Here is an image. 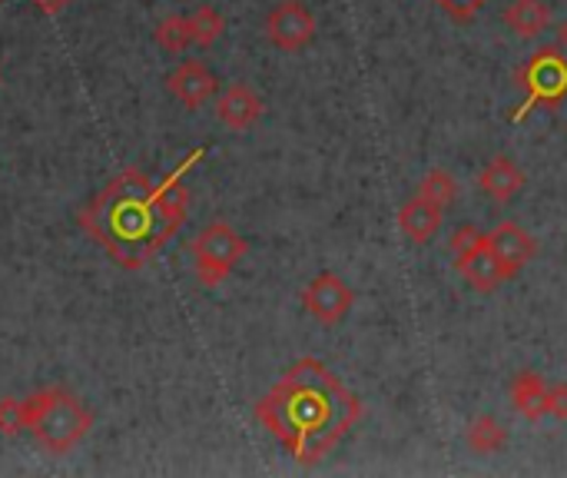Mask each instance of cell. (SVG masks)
Instances as JSON below:
<instances>
[{"instance_id":"cell-26","label":"cell","mask_w":567,"mask_h":478,"mask_svg":"<svg viewBox=\"0 0 567 478\" xmlns=\"http://www.w3.org/2000/svg\"><path fill=\"white\" fill-rule=\"evenodd\" d=\"M557 44H560V47L567 51V21H564V24L557 27Z\"/></svg>"},{"instance_id":"cell-12","label":"cell","mask_w":567,"mask_h":478,"mask_svg":"<svg viewBox=\"0 0 567 478\" xmlns=\"http://www.w3.org/2000/svg\"><path fill=\"white\" fill-rule=\"evenodd\" d=\"M524 170L514 164L511 156H494L491 164L481 170V177H478V187H481V193L485 197H491L494 203H508V200H514L521 190H524Z\"/></svg>"},{"instance_id":"cell-1","label":"cell","mask_w":567,"mask_h":478,"mask_svg":"<svg viewBox=\"0 0 567 478\" xmlns=\"http://www.w3.org/2000/svg\"><path fill=\"white\" fill-rule=\"evenodd\" d=\"M358 396L319 359L292 363L256 402V419L289 448L299 465L322 462L358 422Z\"/></svg>"},{"instance_id":"cell-7","label":"cell","mask_w":567,"mask_h":478,"mask_svg":"<svg viewBox=\"0 0 567 478\" xmlns=\"http://www.w3.org/2000/svg\"><path fill=\"white\" fill-rule=\"evenodd\" d=\"M266 37L276 51L296 54L315 41V18L302 0H282L266 18Z\"/></svg>"},{"instance_id":"cell-19","label":"cell","mask_w":567,"mask_h":478,"mask_svg":"<svg viewBox=\"0 0 567 478\" xmlns=\"http://www.w3.org/2000/svg\"><path fill=\"white\" fill-rule=\"evenodd\" d=\"M189 27H193V44L207 51L223 37L226 21H223V14L216 8H197L193 14H189Z\"/></svg>"},{"instance_id":"cell-2","label":"cell","mask_w":567,"mask_h":478,"mask_svg":"<svg viewBox=\"0 0 567 478\" xmlns=\"http://www.w3.org/2000/svg\"><path fill=\"white\" fill-rule=\"evenodd\" d=\"M80 230L107 249V256L136 273L156 253V223H153V180L143 170L116 174L80 213Z\"/></svg>"},{"instance_id":"cell-16","label":"cell","mask_w":567,"mask_h":478,"mask_svg":"<svg viewBox=\"0 0 567 478\" xmlns=\"http://www.w3.org/2000/svg\"><path fill=\"white\" fill-rule=\"evenodd\" d=\"M455 266H458V273L468 279V286H471V289H478V292H494V289L504 282V279H501V273H498L494 256L488 253V246H485V249H478V253H471V256H465V259H458Z\"/></svg>"},{"instance_id":"cell-22","label":"cell","mask_w":567,"mask_h":478,"mask_svg":"<svg viewBox=\"0 0 567 478\" xmlns=\"http://www.w3.org/2000/svg\"><path fill=\"white\" fill-rule=\"evenodd\" d=\"M27 429V409L21 399H0V432L18 435Z\"/></svg>"},{"instance_id":"cell-4","label":"cell","mask_w":567,"mask_h":478,"mask_svg":"<svg viewBox=\"0 0 567 478\" xmlns=\"http://www.w3.org/2000/svg\"><path fill=\"white\" fill-rule=\"evenodd\" d=\"M514 84L524 87V100L518 113H511V120L521 123L534 107H554L567 97V57L557 47H544L514 74Z\"/></svg>"},{"instance_id":"cell-8","label":"cell","mask_w":567,"mask_h":478,"mask_svg":"<svg viewBox=\"0 0 567 478\" xmlns=\"http://www.w3.org/2000/svg\"><path fill=\"white\" fill-rule=\"evenodd\" d=\"M352 299H355L352 289L335 273H319L302 292V302H305L309 315L322 326H338L342 319L348 315V309H352Z\"/></svg>"},{"instance_id":"cell-11","label":"cell","mask_w":567,"mask_h":478,"mask_svg":"<svg viewBox=\"0 0 567 478\" xmlns=\"http://www.w3.org/2000/svg\"><path fill=\"white\" fill-rule=\"evenodd\" d=\"M263 110H266V103H263V97H259L249 84H230V87L220 93V100H216V116H220V123L230 126V130H236V133L256 126L259 116H263Z\"/></svg>"},{"instance_id":"cell-23","label":"cell","mask_w":567,"mask_h":478,"mask_svg":"<svg viewBox=\"0 0 567 478\" xmlns=\"http://www.w3.org/2000/svg\"><path fill=\"white\" fill-rule=\"evenodd\" d=\"M435 4H442V11H448L455 21H471L488 0H435Z\"/></svg>"},{"instance_id":"cell-20","label":"cell","mask_w":567,"mask_h":478,"mask_svg":"<svg viewBox=\"0 0 567 478\" xmlns=\"http://www.w3.org/2000/svg\"><path fill=\"white\" fill-rule=\"evenodd\" d=\"M455 180H452V174L448 170H429L425 174V180L419 184V197L422 200H429V203H438L442 210L455 200Z\"/></svg>"},{"instance_id":"cell-5","label":"cell","mask_w":567,"mask_h":478,"mask_svg":"<svg viewBox=\"0 0 567 478\" xmlns=\"http://www.w3.org/2000/svg\"><path fill=\"white\" fill-rule=\"evenodd\" d=\"M246 256V240L223 220L210 223L200 230V236L193 240V263H197V279L203 286H220L236 263Z\"/></svg>"},{"instance_id":"cell-6","label":"cell","mask_w":567,"mask_h":478,"mask_svg":"<svg viewBox=\"0 0 567 478\" xmlns=\"http://www.w3.org/2000/svg\"><path fill=\"white\" fill-rule=\"evenodd\" d=\"M207 149H193L176 170H169L163 177V184L153 187V223H156V243L159 249L176 236V230L186 223V210H189V190H186V177L193 174V167L203 159Z\"/></svg>"},{"instance_id":"cell-14","label":"cell","mask_w":567,"mask_h":478,"mask_svg":"<svg viewBox=\"0 0 567 478\" xmlns=\"http://www.w3.org/2000/svg\"><path fill=\"white\" fill-rule=\"evenodd\" d=\"M504 24L518 37L531 41V37H537V34L547 31V24H551V4H544V0H511V4L504 8Z\"/></svg>"},{"instance_id":"cell-15","label":"cell","mask_w":567,"mask_h":478,"mask_svg":"<svg viewBox=\"0 0 567 478\" xmlns=\"http://www.w3.org/2000/svg\"><path fill=\"white\" fill-rule=\"evenodd\" d=\"M511 402L524 419L537 422L547 415V382L537 373H518L511 382Z\"/></svg>"},{"instance_id":"cell-9","label":"cell","mask_w":567,"mask_h":478,"mask_svg":"<svg viewBox=\"0 0 567 478\" xmlns=\"http://www.w3.org/2000/svg\"><path fill=\"white\" fill-rule=\"evenodd\" d=\"M166 90H169L182 107L200 110V107H207V103L216 97L220 80H216V74H213L203 60H182V64H176V67L169 70Z\"/></svg>"},{"instance_id":"cell-25","label":"cell","mask_w":567,"mask_h":478,"mask_svg":"<svg viewBox=\"0 0 567 478\" xmlns=\"http://www.w3.org/2000/svg\"><path fill=\"white\" fill-rule=\"evenodd\" d=\"M31 4L44 14V18H57L70 8V0H31Z\"/></svg>"},{"instance_id":"cell-13","label":"cell","mask_w":567,"mask_h":478,"mask_svg":"<svg viewBox=\"0 0 567 478\" xmlns=\"http://www.w3.org/2000/svg\"><path fill=\"white\" fill-rule=\"evenodd\" d=\"M442 207L438 203H429L415 193V200H409L402 210H399V226L402 233L412 240V243H429L435 240V233L442 230Z\"/></svg>"},{"instance_id":"cell-3","label":"cell","mask_w":567,"mask_h":478,"mask_svg":"<svg viewBox=\"0 0 567 478\" xmlns=\"http://www.w3.org/2000/svg\"><path fill=\"white\" fill-rule=\"evenodd\" d=\"M24 409H27V429L34 432L37 445L51 455H67L93 429V412L64 386L37 389L34 396L24 399Z\"/></svg>"},{"instance_id":"cell-21","label":"cell","mask_w":567,"mask_h":478,"mask_svg":"<svg viewBox=\"0 0 567 478\" xmlns=\"http://www.w3.org/2000/svg\"><path fill=\"white\" fill-rule=\"evenodd\" d=\"M452 253H455V263L458 259H465V256H471V253H478V249H485L488 246V236L478 230V226H471V223H465V226H458L455 233H452Z\"/></svg>"},{"instance_id":"cell-28","label":"cell","mask_w":567,"mask_h":478,"mask_svg":"<svg viewBox=\"0 0 567 478\" xmlns=\"http://www.w3.org/2000/svg\"><path fill=\"white\" fill-rule=\"evenodd\" d=\"M0 4H8V0H0Z\"/></svg>"},{"instance_id":"cell-10","label":"cell","mask_w":567,"mask_h":478,"mask_svg":"<svg viewBox=\"0 0 567 478\" xmlns=\"http://www.w3.org/2000/svg\"><path fill=\"white\" fill-rule=\"evenodd\" d=\"M534 249H537L534 236L524 226H518V223H498L494 233L488 236V253L494 256L501 279L518 276L534 259Z\"/></svg>"},{"instance_id":"cell-18","label":"cell","mask_w":567,"mask_h":478,"mask_svg":"<svg viewBox=\"0 0 567 478\" xmlns=\"http://www.w3.org/2000/svg\"><path fill=\"white\" fill-rule=\"evenodd\" d=\"M153 41L166 51V54H182L189 44H193V27H189V18L182 14H169L153 27Z\"/></svg>"},{"instance_id":"cell-27","label":"cell","mask_w":567,"mask_h":478,"mask_svg":"<svg viewBox=\"0 0 567 478\" xmlns=\"http://www.w3.org/2000/svg\"><path fill=\"white\" fill-rule=\"evenodd\" d=\"M0 80H4V70H0Z\"/></svg>"},{"instance_id":"cell-17","label":"cell","mask_w":567,"mask_h":478,"mask_svg":"<svg viewBox=\"0 0 567 478\" xmlns=\"http://www.w3.org/2000/svg\"><path fill=\"white\" fill-rule=\"evenodd\" d=\"M465 438H468L471 452H478V455H494V452L504 448L508 432H504V425H501L494 415H478V419L468 425Z\"/></svg>"},{"instance_id":"cell-24","label":"cell","mask_w":567,"mask_h":478,"mask_svg":"<svg viewBox=\"0 0 567 478\" xmlns=\"http://www.w3.org/2000/svg\"><path fill=\"white\" fill-rule=\"evenodd\" d=\"M547 415L551 419H567V382H554L547 386Z\"/></svg>"}]
</instances>
